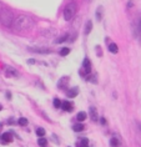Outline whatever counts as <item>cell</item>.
<instances>
[{"instance_id":"24","label":"cell","mask_w":141,"mask_h":147,"mask_svg":"<svg viewBox=\"0 0 141 147\" xmlns=\"http://www.w3.org/2000/svg\"><path fill=\"white\" fill-rule=\"evenodd\" d=\"M53 105H54V107H55V109H60V107H61V101L59 100V98H54Z\"/></svg>"},{"instance_id":"7","label":"cell","mask_w":141,"mask_h":147,"mask_svg":"<svg viewBox=\"0 0 141 147\" xmlns=\"http://www.w3.org/2000/svg\"><path fill=\"white\" fill-rule=\"evenodd\" d=\"M29 51L36 53V54H50L51 53V50L46 49V47H29Z\"/></svg>"},{"instance_id":"27","label":"cell","mask_w":141,"mask_h":147,"mask_svg":"<svg viewBox=\"0 0 141 147\" xmlns=\"http://www.w3.org/2000/svg\"><path fill=\"white\" fill-rule=\"evenodd\" d=\"M132 6H134V1H132V0H130V1L127 3V9H131Z\"/></svg>"},{"instance_id":"32","label":"cell","mask_w":141,"mask_h":147,"mask_svg":"<svg viewBox=\"0 0 141 147\" xmlns=\"http://www.w3.org/2000/svg\"><path fill=\"white\" fill-rule=\"evenodd\" d=\"M0 9H1V8H0Z\"/></svg>"},{"instance_id":"9","label":"cell","mask_w":141,"mask_h":147,"mask_svg":"<svg viewBox=\"0 0 141 147\" xmlns=\"http://www.w3.org/2000/svg\"><path fill=\"white\" fill-rule=\"evenodd\" d=\"M0 141H1L3 143H10L13 141V136L10 132H5V134L1 135V137H0Z\"/></svg>"},{"instance_id":"29","label":"cell","mask_w":141,"mask_h":147,"mask_svg":"<svg viewBox=\"0 0 141 147\" xmlns=\"http://www.w3.org/2000/svg\"><path fill=\"white\" fill-rule=\"evenodd\" d=\"M136 125H137V127H139V130L141 131V122H139V121H137V122H136Z\"/></svg>"},{"instance_id":"17","label":"cell","mask_w":141,"mask_h":147,"mask_svg":"<svg viewBox=\"0 0 141 147\" xmlns=\"http://www.w3.org/2000/svg\"><path fill=\"white\" fill-rule=\"evenodd\" d=\"M107 49H109V51L111 54H116L117 51H119V47H117V45L115 42H111L110 45H109V47H107Z\"/></svg>"},{"instance_id":"3","label":"cell","mask_w":141,"mask_h":147,"mask_svg":"<svg viewBox=\"0 0 141 147\" xmlns=\"http://www.w3.org/2000/svg\"><path fill=\"white\" fill-rule=\"evenodd\" d=\"M76 8L77 6H76L75 3H70V4H68L65 6V9H64V20L65 21H70L74 16H75Z\"/></svg>"},{"instance_id":"22","label":"cell","mask_w":141,"mask_h":147,"mask_svg":"<svg viewBox=\"0 0 141 147\" xmlns=\"http://www.w3.org/2000/svg\"><path fill=\"white\" fill-rule=\"evenodd\" d=\"M101 18H102V6H99L98 10H96V19L100 21Z\"/></svg>"},{"instance_id":"2","label":"cell","mask_w":141,"mask_h":147,"mask_svg":"<svg viewBox=\"0 0 141 147\" xmlns=\"http://www.w3.org/2000/svg\"><path fill=\"white\" fill-rule=\"evenodd\" d=\"M14 19H15V16H14L12 10L6 8L0 9V24L1 25H4L5 28H10L14 23Z\"/></svg>"},{"instance_id":"28","label":"cell","mask_w":141,"mask_h":147,"mask_svg":"<svg viewBox=\"0 0 141 147\" xmlns=\"http://www.w3.org/2000/svg\"><path fill=\"white\" fill-rule=\"evenodd\" d=\"M100 121H101V123H102V125H105V123H106V120L104 119V117H101V119H100Z\"/></svg>"},{"instance_id":"4","label":"cell","mask_w":141,"mask_h":147,"mask_svg":"<svg viewBox=\"0 0 141 147\" xmlns=\"http://www.w3.org/2000/svg\"><path fill=\"white\" fill-rule=\"evenodd\" d=\"M132 34L136 39H139V41L141 44V15L137 18L136 21L132 24Z\"/></svg>"},{"instance_id":"8","label":"cell","mask_w":141,"mask_h":147,"mask_svg":"<svg viewBox=\"0 0 141 147\" xmlns=\"http://www.w3.org/2000/svg\"><path fill=\"white\" fill-rule=\"evenodd\" d=\"M83 69H84V71L86 75H89V74L91 72V62L87 57H85L84 61H83Z\"/></svg>"},{"instance_id":"1","label":"cell","mask_w":141,"mask_h":147,"mask_svg":"<svg viewBox=\"0 0 141 147\" xmlns=\"http://www.w3.org/2000/svg\"><path fill=\"white\" fill-rule=\"evenodd\" d=\"M12 26L16 32H28L35 26V23L30 16L19 15L14 19V23Z\"/></svg>"},{"instance_id":"5","label":"cell","mask_w":141,"mask_h":147,"mask_svg":"<svg viewBox=\"0 0 141 147\" xmlns=\"http://www.w3.org/2000/svg\"><path fill=\"white\" fill-rule=\"evenodd\" d=\"M5 75L8 76V78H19V72H18V70L12 67V66H6L5 67Z\"/></svg>"},{"instance_id":"23","label":"cell","mask_w":141,"mask_h":147,"mask_svg":"<svg viewBox=\"0 0 141 147\" xmlns=\"http://www.w3.org/2000/svg\"><path fill=\"white\" fill-rule=\"evenodd\" d=\"M36 135L39 136V137H44L45 136V130L41 127H39V128H36Z\"/></svg>"},{"instance_id":"19","label":"cell","mask_w":141,"mask_h":147,"mask_svg":"<svg viewBox=\"0 0 141 147\" xmlns=\"http://www.w3.org/2000/svg\"><path fill=\"white\" fill-rule=\"evenodd\" d=\"M70 36V34H68V32H66V34H64V35H61L60 38L59 39H56L55 40V42L56 44H61V42H64V41H66V40H68V38Z\"/></svg>"},{"instance_id":"12","label":"cell","mask_w":141,"mask_h":147,"mask_svg":"<svg viewBox=\"0 0 141 147\" xmlns=\"http://www.w3.org/2000/svg\"><path fill=\"white\" fill-rule=\"evenodd\" d=\"M77 94H79V89H77V87H73V89L66 91V95H68V97H70V98H74L75 96H77Z\"/></svg>"},{"instance_id":"13","label":"cell","mask_w":141,"mask_h":147,"mask_svg":"<svg viewBox=\"0 0 141 147\" xmlns=\"http://www.w3.org/2000/svg\"><path fill=\"white\" fill-rule=\"evenodd\" d=\"M92 30V21L91 20H87L86 21V25H85V29H84V34L85 35H89Z\"/></svg>"},{"instance_id":"20","label":"cell","mask_w":141,"mask_h":147,"mask_svg":"<svg viewBox=\"0 0 141 147\" xmlns=\"http://www.w3.org/2000/svg\"><path fill=\"white\" fill-rule=\"evenodd\" d=\"M84 128H85V126L83 123H76V125H74L73 130L75 132H81V131H84Z\"/></svg>"},{"instance_id":"31","label":"cell","mask_w":141,"mask_h":147,"mask_svg":"<svg viewBox=\"0 0 141 147\" xmlns=\"http://www.w3.org/2000/svg\"><path fill=\"white\" fill-rule=\"evenodd\" d=\"M89 1H91V0H89Z\"/></svg>"},{"instance_id":"6","label":"cell","mask_w":141,"mask_h":147,"mask_svg":"<svg viewBox=\"0 0 141 147\" xmlns=\"http://www.w3.org/2000/svg\"><path fill=\"white\" fill-rule=\"evenodd\" d=\"M40 35L44 36V38H54L55 35H56V30L53 28H47L45 29V30H43L41 32H40Z\"/></svg>"},{"instance_id":"21","label":"cell","mask_w":141,"mask_h":147,"mask_svg":"<svg viewBox=\"0 0 141 147\" xmlns=\"http://www.w3.org/2000/svg\"><path fill=\"white\" fill-rule=\"evenodd\" d=\"M38 145H39L40 147H46V146H47L46 138H45V137H40V138L38 140Z\"/></svg>"},{"instance_id":"16","label":"cell","mask_w":141,"mask_h":147,"mask_svg":"<svg viewBox=\"0 0 141 147\" xmlns=\"http://www.w3.org/2000/svg\"><path fill=\"white\" fill-rule=\"evenodd\" d=\"M86 117H87V113L85 112V111H80L76 115V119H77L79 122H83V121H85V120H86Z\"/></svg>"},{"instance_id":"11","label":"cell","mask_w":141,"mask_h":147,"mask_svg":"<svg viewBox=\"0 0 141 147\" xmlns=\"http://www.w3.org/2000/svg\"><path fill=\"white\" fill-rule=\"evenodd\" d=\"M73 107H74V105H73L70 101H64V102H61V109L65 110V111L71 112V111H73Z\"/></svg>"},{"instance_id":"15","label":"cell","mask_w":141,"mask_h":147,"mask_svg":"<svg viewBox=\"0 0 141 147\" xmlns=\"http://www.w3.org/2000/svg\"><path fill=\"white\" fill-rule=\"evenodd\" d=\"M110 145H111V147H119V146H120V138H119L117 136H114V137H111Z\"/></svg>"},{"instance_id":"14","label":"cell","mask_w":141,"mask_h":147,"mask_svg":"<svg viewBox=\"0 0 141 147\" xmlns=\"http://www.w3.org/2000/svg\"><path fill=\"white\" fill-rule=\"evenodd\" d=\"M76 147H89V140L85 138V137L80 138L76 143Z\"/></svg>"},{"instance_id":"30","label":"cell","mask_w":141,"mask_h":147,"mask_svg":"<svg viewBox=\"0 0 141 147\" xmlns=\"http://www.w3.org/2000/svg\"><path fill=\"white\" fill-rule=\"evenodd\" d=\"M1 109H3V107H1V105H0V111H1Z\"/></svg>"},{"instance_id":"26","label":"cell","mask_w":141,"mask_h":147,"mask_svg":"<svg viewBox=\"0 0 141 147\" xmlns=\"http://www.w3.org/2000/svg\"><path fill=\"white\" fill-rule=\"evenodd\" d=\"M18 122H19L20 126H26V125H28V120H26V119H24V117H20Z\"/></svg>"},{"instance_id":"10","label":"cell","mask_w":141,"mask_h":147,"mask_svg":"<svg viewBox=\"0 0 141 147\" xmlns=\"http://www.w3.org/2000/svg\"><path fill=\"white\" fill-rule=\"evenodd\" d=\"M89 113H90V117L92 121H98L99 116H98V110L95 109V106H90V109H89Z\"/></svg>"},{"instance_id":"18","label":"cell","mask_w":141,"mask_h":147,"mask_svg":"<svg viewBox=\"0 0 141 147\" xmlns=\"http://www.w3.org/2000/svg\"><path fill=\"white\" fill-rule=\"evenodd\" d=\"M68 81H69V79L68 78H61L60 79V81H59L58 82V87H59V89H64V85L66 86V84H68Z\"/></svg>"},{"instance_id":"25","label":"cell","mask_w":141,"mask_h":147,"mask_svg":"<svg viewBox=\"0 0 141 147\" xmlns=\"http://www.w3.org/2000/svg\"><path fill=\"white\" fill-rule=\"evenodd\" d=\"M69 53H70L69 47H62V49L60 50V55H61V56H66V55H69Z\"/></svg>"}]
</instances>
